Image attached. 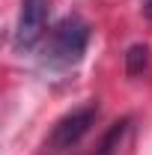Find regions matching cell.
I'll list each match as a JSON object with an SVG mask.
<instances>
[{
  "label": "cell",
  "mask_w": 152,
  "mask_h": 155,
  "mask_svg": "<svg viewBox=\"0 0 152 155\" xmlns=\"http://www.w3.org/2000/svg\"><path fill=\"white\" fill-rule=\"evenodd\" d=\"M143 12H146V15L152 18V0H146V6H143Z\"/></svg>",
  "instance_id": "obj_6"
},
{
  "label": "cell",
  "mask_w": 152,
  "mask_h": 155,
  "mask_svg": "<svg viewBox=\"0 0 152 155\" xmlns=\"http://www.w3.org/2000/svg\"><path fill=\"white\" fill-rule=\"evenodd\" d=\"M87 45H90V24L81 15H66L48 30L42 63L51 69H72L84 60Z\"/></svg>",
  "instance_id": "obj_1"
},
{
  "label": "cell",
  "mask_w": 152,
  "mask_h": 155,
  "mask_svg": "<svg viewBox=\"0 0 152 155\" xmlns=\"http://www.w3.org/2000/svg\"><path fill=\"white\" fill-rule=\"evenodd\" d=\"M98 119V104L95 101H87L75 110H69L66 116H60L51 128V134L45 137L42 143V155H66L72 152L84 137L90 134V128Z\"/></svg>",
  "instance_id": "obj_2"
},
{
  "label": "cell",
  "mask_w": 152,
  "mask_h": 155,
  "mask_svg": "<svg viewBox=\"0 0 152 155\" xmlns=\"http://www.w3.org/2000/svg\"><path fill=\"white\" fill-rule=\"evenodd\" d=\"M146 63H149V48H146V45H131L128 54H125V69H128V75H140V72L146 69Z\"/></svg>",
  "instance_id": "obj_5"
},
{
  "label": "cell",
  "mask_w": 152,
  "mask_h": 155,
  "mask_svg": "<svg viewBox=\"0 0 152 155\" xmlns=\"http://www.w3.org/2000/svg\"><path fill=\"white\" fill-rule=\"evenodd\" d=\"M45 24H48V0H24L18 24H15V36H12L15 51H30L45 36Z\"/></svg>",
  "instance_id": "obj_3"
},
{
  "label": "cell",
  "mask_w": 152,
  "mask_h": 155,
  "mask_svg": "<svg viewBox=\"0 0 152 155\" xmlns=\"http://www.w3.org/2000/svg\"><path fill=\"white\" fill-rule=\"evenodd\" d=\"M128 134H131V119H119L111 125V131L101 137L98 149L93 155H122L125 143H128Z\"/></svg>",
  "instance_id": "obj_4"
}]
</instances>
